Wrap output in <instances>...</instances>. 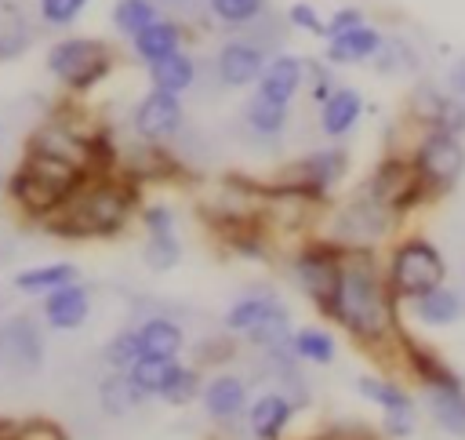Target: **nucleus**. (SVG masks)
Wrapping results in <instances>:
<instances>
[{"label":"nucleus","instance_id":"bb28decb","mask_svg":"<svg viewBox=\"0 0 465 440\" xmlns=\"http://www.w3.org/2000/svg\"><path fill=\"white\" fill-rule=\"evenodd\" d=\"M149 76H153V87L178 95V91H185V87L193 84V76H196V65H193V58H189V55L174 51V55H167V58H160V62H153Z\"/></svg>","mask_w":465,"mask_h":440},{"label":"nucleus","instance_id":"c03bdc74","mask_svg":"<svg viewBox=\"0 0 465 440\" xmlns=\"http://www.w3.org/2000/svg\"><path fill=\"white\" fill-rule=\"evenodd\" d=\"M385 433L389 436H411L414 433V407L411 411H385Z\"/></svg>","mask_w":465,"mask_h":440},{"label":"nucleus","instance_id":"f03ea898","mask_svg":"<svg viewBox=\"0 0 465 440\" xmlns=\"http://www.w3.org/2000/svg\"><path fill=\"white\" fill-rule=\"evenodd\" d=\"M127 218V193L109 182H94L87 189H73L69 200L58 207L54 229L69 236H102L113 233Z\"/></svg>","mask_w":465,"mask_h":440},{"label":"nucleus","instance_id":"39448f33","mask_svg":"<svg viewBox=\"0 0 465 440\" xmlns=\"http://www.w3.org/2000/svg\"><path fill=\"white\" fill-rule=\"evenodd\" d=\"M411 164L418 167L425 189L432 196L447 193L458 185V178L465 175V145H461V135L454 131H425L411 153Z\"/></svg>","mask_w":465,"mask_h":440},{"label":"nucleus","instance_id":"473e14b6","mask_svg":"<svg viewBox=\"0 0 465 440\" xmlns=\"http://www.w3.org/2000/svg\"><path fill=\"white\" fill-rule=\"evenodd\" d=\"M76 269L69 262H58V265H40V269H29V273H18L15 284L22 291H54V287H65L73 284Z\"/></svg>","mask_w":465,"mask_h":440},{"label":"nucleus","instance_id":"a211bd4d","mask_svg":"<svg viewBox=\"0 0 465 440\" xmlns=\"http://www.w3.org/2000/svg\"><path fill=\"white\" fill-rule=\"evenodd\" d=\"M87 309H91V298L80 284H65V287H54L47 291V302H44V313H47V324L58 327V331H73L87 320Z\"/></svg>","mask_w":465,"mask_h":440},{"label":"nucleus","instance_id":"9b49d317","mask_svg":"<svg viewBox=\"0 0 465 440\" xmlns=\"http://www.w3.org/2000/svg\"><path fill=\"white\" fill-rule=\"evenodd\" d=\"M400 345H403V360L414 371V378H421L425 393H450V389H465V378L443 360L436 356L429 345H421L418 338H411L407 331H400Z\"/></svg>","mask_w":465,"mask_h":440},{"label":"nucleus","instance_id":"f3484780","mask_svg":"<svg viewBox=\"0 0 465 440\" xmlns=\"http://www.w3.org/2000/svg\"><path fill=\"white\" fill-rule=\"evenodd\" d=\"M145 233H149L145 262H149L153 269L174 265V258H178V236H174V218H171V211L149 207V211H145Z\"/></svg>","mask_w":465,"mask_h":440},{"label":"nucleus","instance_id":"7ed1b4c3","mask_svg":"<svg viewBox=\"0 0 465 440\" xmlns=\"http://www.w3.org/2000/svg\"><path fill=\"white\" fill-rule=\"evenodd\" d=\"M80 182V167L62 160V156H51L44 149H29L18 178H15V196L22 200V207L44 215V211H54L69 200V193L76 189Z\"/></svg>","mask_w":465,"mask_h":440},{"label":"nucleus","instance_id":"4be33fe9","mask_svg":"<svg viewBox=\"0 0 465 440\" xmlns=\"http://www.w3.org/2000/svg\"><path fill=\"white\" fill-rule=\"evenodd\" d=\"M138 335V345H142V356L149 360H174L178 349H182V327L167 316H149L134 327Z\"/></svg>","mask_w":465,"mask_h":440},{"label":"nucleus","instance_id":"7c9ffc66","mask_svg":"<svg viewBox=\"0 0 465 440\" xmlns=\"http://www.w3.org/2000/svg\"><path fill=\"white\" fill-rule=\"evenodd\" d=\"M33 149H44V153H51V156H62V160L76 164L80 171H84V164H87V145H84L80 138H73L69 131H62V127H44V131L33 138Z\"/></svg>","mask_w":465,"mask_h":440},{"label":"nucleus","instance_id":"1a4fd4ad","mask_svg":"<svg viewBox=\"0 0 465 440\" xmlns=\"http://www.w3.org/2000/svg\"><path fill=\"white\" fill-rule=\"evenodd\" d=\"M345 167H349V153L345 149H338V145L334 149H316V153L294 160L283 171V185L298 189L305 196H320V193H327L345 175Z\"/></svg>","mask_w":465,"mask_h":440},{"label":"nucleus","instance_id":"2f4dec72","mask_svg":"<svg viewBox=\"0 0 465 440\" xmlns=\"http://www.w3.org/2000/svg\"><path fill=\"white\" fill-rule=\"evenodd\" d=\"M356 389H360L371 404H378L381 411H411V407H414L411 393H407L403 385L389 382V378H360Z\"/></svg>","mask_w":465,"mask_h":440},{"label":"nucleus","instance_id":"37998d69","mask_svg":"<svg viewBox=\"0 0 465 440\" xmlns=\"http://www.w3.org/2000/svg\"><path fill=\"white\" fill-rule=\"evenodd\" d=\"M352 25H363V11H356V7H341V11L331 15V22H327V36H338V33H345V29H352Z\"/></svg>","mask_w":465,"mask_h":440},{"label":"nucleus","instance_id":"a18cd8bd","mask_svg":"<svg viewBox=\"0 0 465 440\" xmlns=\"http://www.w3.org/2000/svg\"><path fill=\"white\" fill-rule=\"evenodd\" d=\"M443 87H447V95H454V98H461V102H465V55H461V58H454V62L447 65Z\"/></svg>","mask_w":465,"mask_h":440},{"label":"nucleus","instance_id":"423d86ee","mask_svg":"<svg viewBox=\"0 0 465 440\" xmlns=\"http://www.w3.org/2000/svg\"><path fill=\"white\" fill-rule=\"evenodd\" d=\"M367 196H374L378 204H385L389 211H411L414 204H421L425 196H432L418 175V167L411 160H400V156H389L374 167V175L367 178L363 185Z\"/></svg>","mask_w":465,"mask_h":440},{"label":"nucleus","instance_id":"6ab92c4d","mask_svg":"<svg viewBox=\"0 0 465 440\" xmlns=\"http://www.w3.org/2000/svg\"><path fill=\"white\" fill-rule=\"evenodd\" d=\"M291 415H294V404L283 393H262L247 411V425L258 440H280Z\"/></svg>","mask_w":465,"mask_h":440},{"label":"nucleus","instance_id":"79ce46f5","mask_svg":"<svg viewBox=\"0 0 465 440\" xmlns=\"http://www.w3.org/2000/svg\"><path fill=\"white\" fill-rule=\"evenodd\" d=\"M193 393H196V375L185 371V367H178V375H174V382H171V389H167V400H171V404H182V400H189Z\"/></svg>","mask_w":465,"mask_h":440},{"label":"nucleus","instance_id":"e433bc0d","mask_svg":"<svg viewBox=\"0 0 465 440\" xmlns=\"http://www.w3.org/2000/svg\"><path fill=\"white\" fill-rule=\"evenodd\" d=\"M211 11L229 25H251L258 15H265V0H211Z\"/></svg>","mask_w":465,"mask_h":440},{"label":"nucleus","instance_id":"aec40b11","mask_svg":"<svg viewBox=\"0 0 465 440\" xmlns=\"http://www.w3.org/2000/svg\"><path fill=\"white\" fill-rule=\"evenodd\" d=\"M411 305H414V316L421 324H429V327H447V324H454V320L465 316V295L454 291V287H447V284H440L436 291H425Z\"/></svg>","mask_w":465,"mask_h":440},{"label":"nucleus","instance_id":"4468645a","mask_svg":"<svg viewBox=\"0 0 465 440\" xmlns=\"http://www.w3.org/2000/svg\"><path fill=\"white\" fill-rule=\"evenodd\" d=\"M302 80H305V62L294 58V55H276L265 65L262 80H258V98L276 102V105H291V98L298 95Z\"/></svg>","mask_w":465,"mask_h":440},{"label":"nucleus","instance_id":"412c9836","mask_svg":"<svg viewBox=\"0 0 465 440\" xmlns=\"http://www.w3.org/2000/svg\"><path fill=\"white\" fill-rule=\"evenodd\" d=\"M360 113H363L360 91H356V87H338V91L320 105V127H323V135L341 138V135H349V131L356 127Z\"/></svg>","mask_w":465,"mask_h":440},{"label":"nucleus","instance_id":"58836bf2","mask_svg":"<svg viewBox=\"0 0 465 440\" xmlns=\"http://www.w3.org/2000/svg\"><path fill=\"white\" fill-rule=\"evenodd\" d=\"M374 62H378L381 73H396V69H414L418 58H414V47H411V44L385 36V44H381V51L374 55Z\"/></svg>","mask_w":465,"mask_h":440},{"label":"nucleus","instance_id":"f257e3e1","mask_svg":"<svg viewBox=\"0 0 465 440\" xmlns=\"http://www.w3.org/2000/svg\"><path fill=\"white\" fill-rule=\"evenodd\" d=\"M331 316L360 342H385L389 335H400L396 295L367 247H341V276Z\"/></svg>","mask_w":465,"mask_h":440},{"label":"nucleus","instance_id":"4c0bfd02","mask_svg":"<svg viewBox=\"0 0 465 440\" xmlns=\"http://www.w3.org/2000/svg\"><path fill=\"white\" fill-rule=\"evenodd\" d=\"M25 40V25H22V15L11 7V4H0V58L15 55Z\"/></svg>","mask_w":465,"mask_h":440},{"label":"nucleus","instance_id":"c9c22d12","mask_svg":"<svg viewBox=\"0 0 465 440\" xmlns=\"http://www.w3.org/2000/svg\"><path fill=\"white\" fill-rule=\"evenodd\" d=\"M105 364L113 367V371H131L138 360H142V345H138V335L134 331H120L116 338H109L105 342Z\"/></svg>","mask_w":465,"mask_h":440},{"label":"nucleus","instance_id":"c85d7f7f","mask_svg":"<svg viewBox=\"0 0 465 440\" xmlns=\"http://www.w3.org/2000/svg\"><path fill=\"white\" fill-rule=\"evenodd\" d=\"M429 411H432V418H436L440 429H447L450 436L465 440V389L429 393Z\"/></svg>","mask_w":465,"mask_h":440},{"label":"nucleus","instance_id":"6e6552de","mask_svg":"<svg viewBox=\"0 0 465 440\" xmlns=\"http://www.w3.org/2000/svg\"><path fill=\"white\" fill-rule=\"evenodd\" d=\"M392 218H396V211H389V207L378 204L374 196L360 193L356 200H349V204L338 211L334 233H338L341 247H371V244H378V240L392 229Z\"/></svg>","mask_w":465,"mask_h":440},{"label":"nucleus","instance_id":"72a5a7b5","mask_svg":"<svg viewBox=\"0 0 465 440\" xmlns=\"http://www.w3.org/2000/svg\"><path fill=\"white\" fill-rule=\"evenodd\" d=\"M298 360H309V364H331L334 360V338L320 327H302L294 338H291Z\"/></svg>","mask_w":465,"mask_h":440},{"label":"nucleus","instance_id":"393cba45","mask_svg":"<svg viewBox=\"0 0 465 440\" xmlns=\"http://www.w3.org/2000/svg\"><path fill=\"white\" fill-rule=\"evenodd\" d=\"M134 40V51H138V58H145V62H160V58H167V55H174L178 51V25L174 22H153V25H145L138 36H131Z\"/></svg>","mask_w":465,"mask_h":440},{"label":"nucleus","instance_id":"20e7f679","mask_svg":"<svg viewBox=\"0 0 465 440\" xmlns=\"http://www.w3.org/2000/svg\"><path fill=\"white\" fill-rule=\"evenodd\" d=\"M385 276H389V287L396 298H421L425 291H436L447 276V262L443 255L436 251V244L421 240V236H411V240H400L389 265H385Z\"/></svg>","mask_w":465,"mask_h":440},{"label":"nucleus","instance_id":"a878e982","mask_svg":"<svg viewBox=\"0 0 465 440\" xmlns=\"http://www.w3.org/2000/svg\"><path fill=\"white\" fill-rule=\"evenodd\" d=\"M178 367H182L178 360H149V356H142L127 375L134 378V385H138L145 396H167V389H171Z\"/></svg>","mask_w":465,"mask_h":440},{"label":"nucleus","instance_id":"cd10ccee","mask_svg":"<svg viewBox=\"0 0 465 440\" xmlns=\"http://www.w3.org/2000/svg\"><path fill=\"white\" fill-rule=\"evenodd\" d=\"M276 309H283L272 295H251V298H240L229 313H225V327L229 331H240V335H247L251 327H258L265 316H272Z\"/></svg>","mask_w":465,"mask_h":440},{"label":"nucleus","instance_id":"f704fd0d","mask_svg":"<svg viewBox=\"0 0 465 440\" xmlns=\"http://www.w3.org/2000/svg\"><path fill=\"white\" fill-rule=\"evenodd\" d=\"M113 22L116 29H124L127 36H138L145 25L156 22V4L153 0H120L113 7Z\"/></svg>","mask_w":465,"mask_h":440},{"label":"nucleus","instance_id":"0eeeda50","mask_svg":"<svg viewBox=\"0 0 465 440\" xmlns=\"http://www.w3.org/2000/svg\"><path fill=\"white\" fill-rule=\"evenodd\" d=\"M47 65L69 87H91L109 69V47L98 40H62L51 47Z\"/></svg>","mask_w":465,"mask_h":440},{"label":"nucleus","instance_id":"2eb2a0df","mask_svg":"<svg viewBox=\"0 0 465 440\" xmlns=\"http://www.w3.org/2000/svg\"><path fill=\"white\" fill-rule=\"evenodd\" d=\"M0 364L18 371H29L40 364V335L33 320H11L7 327H0Z\"/></svg>","mask_w":465,"mask_h":440},{"label":"nucleus","instance_id":"a19ab883","mask_svg":"<svg viewBox=\"0 0 465 440\" xmlns=\"http://www.w3.org/2000/svg\"><path fill=\"white\" fill-rule=\"evenodd\" d=\"M287 18H291V25H298V29H305V33H316V36H327V22L316 15V7H309V4H294L291 11H287Z\"/></svg>","mask_w":465,"mask_h":440},{"label":"nucleus","instance_id":"5701e85b","mask_svg":"<svg viewBox=\"0 0 465 440\" xmlns=\"http://www.w3.org/2000/svg\"><path fill=\"white\" fill-rule=\"evenodd\" d=\"M243 404H247V385H243L240 378H232V375H218V378L207 382V389H203V407H207V415L218 418V422L236 418V415L243 411Z\"/></svg>","mask_w":465,"mask_h":440},{"label":"nucleus","instance_id":"49530a36","mask_svg":"<svg viewBox=\"0 0 465 440\" xmlns=\"http://www.w3.org/2000/svg\"><path fill=\"white\" fill-rule=\"evenodd\" d=\"M15 440H65V433L58 425H51V422H29Z\"/></svg>","mask_w":465,"mask_h":440},{"label":"nucleus","instance_id":"b1692460","mask_svg":"<svg viewBox=\"0 0 465 440\" xmlns=\"http://www.w3.org/2000/svg\"><path fill=\"white\" fill-rule=\"evenodd\" d=\"M98 400H102V407H105L109 415H127V411H134V407L145 400V393L134 385V378H131L127 371H113V375L98 385Z\"/></svg>","mask_w":465,"mask_h":440},{"label":"nucleus","instance_id":"9d476101","mask_svg":"<svg viewBox=\"0 0 465 440\" xmlns=\"http://www.w3.org/2000/svg\"><path fill=\"white\" fill-rule=\"evenodd\" d=\"M294 276L305 287V295L331 313L338 276H341V247H309L294 262Z\"/></svg>","mask_w":465,"mask_h":440},{"label":"nucleus","instance_id":"f8f14e48","mask_svg":"<svg viewBox=\"0 0 465 440\" xmlns=\"http://www.w3.org/2000/svg\"><path fill=\"white\" fill-rule=\"evenodd\" d=\"M218 80L225 87H243V84H254L262 80L269 58H265V47L254 44V40H229L222 51H218Z\"/></svg>","mask_w":465,"mask_h":440},{"label":"nucleus","instance_id":"dca6fc26","mask_svg":"<svg viewBox=\"0 0 465 440\" xmlns=\"http://www.w3.org/2000/svg\"><path fill=\"white\" fill-rule=\"evenodd\" d=\"M331 44H327V58L331 62H338V65H349V62H367V58H374L378 51H381V44H385V36L374 29V25H352V29H345V33H338V36H327Z\"/></svg>","mask_w":465,"mask_h":440},{"label":"nucleus","instance_id":"c756f323","mask_svg":"<svg viewBox=\"0 0 465 440\" xmlns=\"http://www.w3.org/2000/svg\"><path fill=\"white\" fill-rule=\"evenodd\" d=\"M243 120L254 135L262 138H276L283 127H287V105H276V102H265V98H251L247 109H243Z\"/></svg>","mask_w":465,"mask_h":440},{"label":"nucleus","instance_id":"ddd939ff","mask_svg":"<svg viewBox=\"0 0 465 440\" xmlns=\"http://www.w3.org/2000/svg\"><path fill=\"white\" fill-rule=\"evenodd\" d=\"M182 127V102H178V95H171V91H160V87H153L138 105H134V131L142 135V138H167V135H174Z\"/></svg>","mask_w":465,"mask_h":440},{"label":"nucleus","instance_id":"ea45409f","mask_svg":"<svg viewBox=\"0 0 465 440\" xmlns=\"http://www.w3.org/2000/svg\"><path fill=\"white\" fill-rule=\"evenodd\" d=\"M84 4H87V0H40V15H44L51 25H65V22H73V18L80 15Z\"/></svg>","mask_w":465,"mask_h":440}]
</instances>
